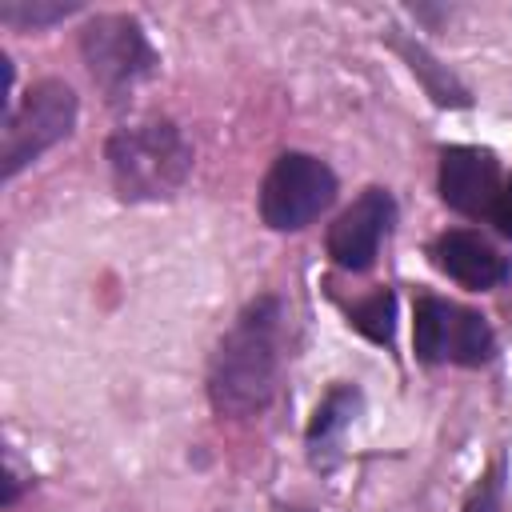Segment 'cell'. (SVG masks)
I'll return each mask as SVG.
<instances>
[{
  "label": "cell",
  "instance_id": "11",
  "mask_svg": "<svg viewBox=\"0 0 512 512\" xmlns=\"http://www.w3.org/2000/svg\"><path fill=\"white\" fill-rule=\"evenodd\" d=\"M348 316H352V324H356L368 340L388 344V340H392V328H396V296H392L388 288H380V292L356 300Z\"/></svg>",
  "mask_w": 512,
  "mask_h": 512
},
{
  "label": "cell",
  "instance_id": "3",
  "mask_svg": "<svg viewBox=\"0 0 512 512\" xmlns=\"http://www.w3.org/2000/svg\"><path fill=\"white\" fill-rule=\"evenodd\" d=\"M336 200V176L324 160L308 152H284L260 184V216L276 232H296L312 224Z\"/></svg>",
  "mask_w": 512,
  "mask_h": 512
},
{
  "label": "cell",
  "instance_id": "10",
  "mask_svg": "<svg viewBox=\"0 0 512 512\" xmlns=\"http://www.w3.org/2000/svg\"><path fill=\"white\" fill-rule=\"evenodd\" d=\"M356 408H360V392L348 388V384H340V388H332L324 396V404L316 408V416L308 424V444L316 448V456H320V448H332L340 440V432L352 424Z\"/></svg>",
  "mask_w": 512,
  "mask_h": 512
},
{
  "label": "cell",
  "instance_id": "2",
  "mask_svg": "<svg viewBox=\"0 0 512 512\" xmlns=\"http://www.w3.org/2000/svg\"><path fill=\"white\" fill-rule=\"evenodd\" d=\"M108 168L124 200H160L192 172V148L172 120H140L112 132Z\"/></svg>",
  "mask_w": 512,
  "mask_h": 512
},
{
  "label": "cell",
  "instance_id": "6",
  "mask_svg": "<svg viewBox=\"0 0 512 512\" xmlns=\"http://www.w3.org/2000/svg\"><path fill=\"white\" fill-rule=\"evenodd\" d=\"M412 344L424 364H464V368H476L496 352V336H492L488 320L480 312L460 308L440 296L416 300Z\"/></svg>",
  "mask_w": 512,
  "mask_h": 512
},
{
  "label": "cell",
  "instance_id": "13",
  "mask_svg": "<svg viewBox=\"0 0 512 512\" xmlns=\"http://www.w3.org/2000/svg\"><path fill=\"white\" fill-rule=\"evenodd\" d=\"M468 512H500V472H492V476L476 488V496L468 500Z\"/></svg>",
  "mask_w": 512,
  "mask_h": 512
},
{
  "label": "cell",
  "instance_id": "8",
  "mask_svg": "<svg viewBox=\"0 0 512 512\" xmlns=\"http://www.w3.org/2000/svg\"><path fill=\"white\" fill-rule=\"evenodd\" d=\"M500 164L484 148H444L440 152V196L464 216H492L500 196Z\"/></svg>",
  "mask_w": 512,
  "mask_h": 512
},
{
  "label": "cell",
  "instance_id": "14",
  "mask_svg": "<svg viewBox=\"0 0 512 512\" xmlns=\"http://www.w3.org/2000/svg\"><path fill=\"white\" fill-rule=\"evenodd\" d=\"M492 220H496V228H500L504 236H512V180L500 188L496 208H492Z\"/></svg>",
  "mask_w": 512,
  "mask_h": 512
},
{
  "label": "cell",
  "instance_id": "4",
  "mask_svg": "<svg viewBox=\"0 0 512 512\" xmlns=\"http://www.w3.org/2000/svg\"><path fill=\"white\" fill-rule=\"evenodd\" d=\"M80 52L112 104L156 72V52L132 16H96L80 36Z\"/></svg>",
  "mask_w": 512,
  "mask_h": 512
},
{
  "label": "cell",
  "instance_id": "12",
  "mask_svg": "<svg viewBox=\"0 0 512 512\" xmlns=\"http://www.w3.org/2000/svg\"><path fill=\"white\" fill-rule=\"evenodd\" d=\"M76 4H32V8H20V4H4L0 8V20H20V24H44V20H56V16H68Z\"/></svg>",
  "mask_w": 512,
  "mask_h": 512
},
{
  "label": "cell",
  "instance_id": "9",
  "mask_svg": "<svg viewBox=\"0 0 512 512\" xmlns=\"http://www.w3.org/2000/svg\"><path fill=\"white\" fill-rule=\"evenodd\" d=\"M432 260L444 276H452L456 284L464 288H496L508 280V260L480 236V232H468V228H452L444 232L436 244H432Z\"/></svg>",
  "mask_w": 512,
  "mask_h": 512
},
{
  "label": "cell",
  "instance_id": "1",
  "mask_svg": "<svg viewBox=\"0 0 512 512\" xmlns=\"http://www.w3.org/2000/svg\"><path fill=\"white\" fill-rule=\"evenodd\" d=\"M280 376V300L260 296L240 312L212 356L208 392L216 412L252 416L268 408Z\"/></svg>",
  "mask_w": 512,
  "mask_h": 512
},
{
  "label": "cell",
  "instance_id": "7",
  "mask_svg": "<svg viewBox=\"0 0 512 512\" xmlns=\"http://www.w3.org/2000/svg\"><path fill=\"white\" fill-rule=\"evenodd\" d=\"M392 220H396L392 196L384 188H364L328 228V256L348 272L372 268L380 240L392 232Z\"/></svg>",
  "mask_w": 512,
  "mask_h": 512
},
{
  "label": "cell",
  "instance_id": "5",
  "mask_svg": "<svg viewBox=\"0 0 512 512\" xmlns=\"http://www.w3.org/2000/svg\"><path fill=\"white\" fill-rule=\"evenodd\" d=\"M76 124V96L64 80H40L28 88L24 104L4 116V176L12 180L40 152L60 144Z\"/></svg>",
  "mask_w": 512,
  "mask_h": 512
}]
</instances>
